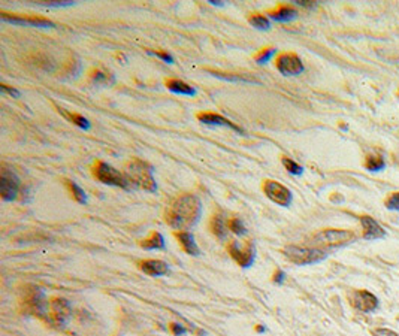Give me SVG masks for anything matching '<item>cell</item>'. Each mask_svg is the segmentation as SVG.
Segmentation results:
<instances>
[{"instance_id":"6da1fadb","label":"cell","mask_w":399,"mask_h":336,"mask_svg":"<svg viewBox=\"0 0 399 336\" xmlns=\"http://www.w3.org/2000/svg\"><path fill=\"white\" fill-rule=\"evenodd\" d=\"M202 203L194 194H181L175 197L165 209V221L176 232L187 230L199 221Z\"/></svg>"},{"instance_id":"7a4b0ae2","label":"cell","mask_w":399,"mask_h":336,"mask_svg":"<svg viewBox=\"0 0 399 336\" xmlns=\"http://www.w3.org/2000/svg\"><path fill=\"white\" fill-rule=\"evenodd\" d=\"M124 176L129 182V185H133L136 188L154 193L157 190V184L153 175V169L148 163H145L141 159L130 160L124 168Z\"/></svg>"},{"instance_id":"3957f363","label":"cell","mask_w":399,"mask_h":336,"mask_svg":"<svg viewBox=\"0 0 399 336\" xmlns=\"http://www.w3.org/2000/svg\"><path fill=\"white\" fill-rule=\"evenodd\" d=\"M23 309L27 314H32L38 318L50 320V303L44 294V291L39 287H29L26 290V294L23 297Z\"/></svg>"},{"instance_id":"277c9868","label":"cell","mask_w":399,"mask_h":336,"mask_svg":"<svg viewBox=\"0 0 399 336\" xmlns=\"http://www.w3.org/2000/svg\"><path fill=\"white\" fill-rule=\"evenodd\" d=\"M283 254L294 265H314L326 259L328 253L322 248H308V247H297L288 245L283 250Z\"/></svg>"},{"instance_id":"5b68a950","label":"cell","mask_w":399,"mask_h":336,"mask_svg":"<svg viewBox=\"0 0 399 336\" xmlns=\"http://www.w3.org/2000/svg\"><path fill=\"white\" fill-rule=\"evenodd\" d=\"M354 233L350 230H340V229H328L320 233H317L313 239L316 245L334 248V247H342L354 241Z\"/></svg>"},{"instance_id":"8992f818","label":"cell","mask_w":399,"mask_h":336,"mask_svg":"<svg viewBox=\"0 0 399 336\" xmlns=\"http://www.w3.org/2000/svg\"><path fill=\"white\" fill-rule=\"evenodd\" d=\"M93 175L104 184L121 187V188H129V182L124 176V173L117 172L113 166H110L105 162H97L93 168Z\"/></svg>"},{"instance_id":"52a82bcc","label":"cell","mask_w":399,"mask_h":336,"mask_svg":"<svg viewBox=\"0 0 399 336\" xmlns=\"http://www.w3.org/2000/svg\"><path fill=\"white\" fill-rule=\"evenodd\" d=\"M20 190V179L18 176L6 166L0 169V196L2 200L11 202L17 197Z\"/></svg>"},{"instance_id":"ba28073f","label":"cell","mask_w":399,"mask_h":336,"mask_svg":"<svg viewBox=\"0 0 399 336\" xmlns=\"http://www.w3.org/2000/svg\"><path fill=\"white\" fill-rule=\"evenodd\" d=\"M263 191L266 194V197L269 200H272L274 203L280 205V206H288L291 203V193L290 190L284 187L283 184L272 181V179H266L263 182Z\"/></svg>"},{"instance_id":"9c48e42d","label":"cell","mask_w":399,"mask_h":336,"mask_svg":"<svg viewBox=\"0 0 399 336\" xmlns=\"http://www.w3.org/2000/svg\"><path fill=\"white\" fill-rule=\"evenodd\" d=\"M229 254L232 259L242 268H250L254 262L256 253H254V245L251 241H248L242 248L238 245V242H230L229 245Z\"/></svg>"},{"instance_id":"30bf717a","label":"cell","mask_w":399,"mask_h":336,"mask_svg":"<svg viewBox=\"0 0 399 336\" xmlns=\"http://www.w3.org/2000/svg\"><path fill=\"white\" fill-rule=\"evenodd\" d=\"M72 315V308L69 300L64 297H54L50 300V320L58 326H64Z\"/></svg>"},{"instance_id":"8fae6325","label":"cell","mask_w":399,"mask_h":336,"mask_svg":"<svg viewBox=\"0 0 399 336\" xmlns=\"http://www.w3.org/2000/svg\"><path fill=\"white\" fill-rule=\"evenodd\" d=\"M351 303L356 309L362 312H374L378 308V299L366 290L354 291L351 297Z\"/></svg>"},{"instance_id":"7c38bea8","label":"cell","mask_w":399,"mask_h":336,"mask_svg":"<svg viewBox=\"0 0 399 336\" xmlns=\"http://www.w3.org/2000/svg\"><path fill=\"white\" fill-rule=\"evenodd\" d=\"M275 64H277V69L283 75H299L304 70V64H302L301 58L296 54H291V53L281 54L277 58Z\"/></svg>"},{"instance_id":"4fadbf2b","label":"cell","mask_w":399,"mask_h":336,"mask_svg":"<svg viewBox=\"0 0 399 336\" xmlns=\"http://www.w3.org/2000/svg\"><path fill=\"white\" fill-rule=\"evenodd\" d=\"M2 21L18 24V26H30V27H51L53 21L42 17H20V15H8L2 14Z\"/></svg>"},{"instance_id":"5bb4252c","label":"cell","mask_w":399,"mask_h":336,"mask_svg":"<svg viewBox=\"0 0 399 336\" xmlns=\"http://www.w3.org/2000/svg\"><path fill=\"white\" fill-rule=\"evenodd\" d=\"M197 120L201 123H205V124H211V126H225V127H230L232 130L235 132H239L242 133V129L239 126H236L235 123H232L230 120L219 115V114H213V112H201L197 114Z\"/></svg>"},{"instance_id":"9a60e30c","label":"cell","mask_w":399,"mask_h":336,"mask_svg":"<svg viewBox=\"0 0 399 336\" xmlns=\"http://www.w3.org/2000/svg\"><path fill=\"white\" fill-rule=\"evenodd\" d=\"M360 223L363 227V238L365 239H380L386 236V232L381 229V226L377 223L369 215H362Z\"/></svg>"},{"instance_id":"2e32d148","label":"cell","mask_w":399,"mask_h":336,"mask_svg":"<svg viewBox=\"0 0 399 336\" xmlns=\"http://www.w3.org/2000/svg\"><path fill=\"white\" fill-rule=\"evenodd\" d=\"M139 269L150 277H162L169 272V268L162 260H142L139 262Z\"/></svg>"},{"instance_id":"e0dca14e","label":"cell","mask_w":399,"mask_h":336,"mask_svg":"<svg viewBox=\"0 0 399 336\" xmlns=\"http://www.w3.org/2000/svg\"><path fill=\"white\" fill-rule=\"evenodd\" d=\"M175 238L178 239V244L181 245V248L191 256H199V247L194 242V238L190 232L182 230V232H175Z\"/></svg>"},{"instance_id":"ac0fdd59","label":"cell","mask_w":399,"mask_h":336,"mask_svg":"<svg viewBox=\"0 0 399 336\" xmlns=\"http://www.w3.org/2000/svg\"><path fill=\"white\" fill-rule=\"evenodd\" d=\"M210 229H211L213 235H216L219 239L225 241L228 238V223L225 221L222 214L213 215V218L210 221Z\"/></svg>"},{"instance_id":"d6986e66","label":"cell","mask_w":399,"mask_h":336,"mask_svg":"<svg viewBox=\"0 0 399 336\" xmlns=\"http://www.w3.org/2000/svg\"><path fill=\"white\" fill-rule=\"evenodd\" d=\"M296 17H297V11L293 6H288V5H281V6H278V9L269 12V18H272L275 21H281V23L290 21V20H293Z\"/></svg>"},{"instance_id":"ffe728a7","label":"cell","mask_w":399,"mask_h":336,"mask_svg":"<svg viewBox=\"0 0 399 336\" xmlns=\"http://www.w3.org/2000/svg\"><path fill=\"white\" fill-rule=\"evenodd\" d=\"M166 87L171 90L172 93H176V94H185V96H194L196 94V90L181 79H168Z\"/></svg>"},{"instance_id":"44dd1931","label":"cell","mask_w":399,"mask_h":336,"mask_svg":"<svg viewBox=\"0 0 399 336\" xmlns=\"http://www.w3.org/2000/svg\"><path fill=\"white\" fill-rule=\"evenodd\" d=\"M139 245L145 250H162L165 248V238L159 232H154L150 235V238L144 239Z\"/></svg>"},{"instance_id":"7402d4cb","label":"cell","mask_w":399,"mask_h":336,"mask_svg":"<svg viewBox=\"0 0 399 336\" xmlns=\"http://www.w3.org/2000/svg\"><path fill=\"white\" fill-rule=\"evenodd\" d=\"M386 166V162L381 156H377V154H369L366 156V160H365V168L368 170H381V169Z\"/></svg>"},{"instance_id":"603a6c76","label":"cell","mask_w":399,"mask_h":336,"mask_svg":"<svg viewBox=\"0 0 399 336\" xmlns=\"http://www.w3.org/2000/svg\"><path fill=\"white\" fill-rule=\"evenodd\" d=\"M67 184V187H69V190H70V193H72V196H73V199L78 202V203H87V196H85V191L78 185V184H75L73 181H67L66 182Z\"/></svg>"},{"instance_id":"cb8c5ba5","label":"cell","mask_w":399,"mask_h":336,"mask_svg":"<svg viewBox=\"0 0 399 336\" xmlns=\"http://www.w3.org/2000/svg\"><path fill=\"white\" fill-rule=\"evenodd\" d=\"M58 111L61 112L69 121H72L73 124H76L78 127H81V129H84V130H88V129H90V123H88V120H87L85 117H82V115H79V114H69V112L61 111V109H58Z\"/></svg>"},{"instance_id":"d4e9b609","label":"cell","mask_w":399,"mask_h":336,"mask_svg":"<svg viewBox=\"0 0 399 336\" xmlns=\"http://www.w3.org/2000/svg\"><path fill=\"white\" fill-rule=\"evenodd\" d=\"M90 78L94 84H110V82H114V78L108 73V72H104L101 69H96V70H91L90 73Z\"/></svg>"},{"instance_id":"484cf974","label":"cell","mask_w":399,"mask_h":336,"mask_svg":"<svg viewBox=\"0 0 399 336\" xmlns=\"http://www.w3.org/2000/svg\"><path fill=\"white\" fill-rule=\"evenodd\" d=\"M248 21H250L256 29H260V30H268V29L271 27L269 20H268L266 17H263V15H259V14L248 17Z\"/></svg>"},{"instance_id":"4316f807","label":"cell","mask_w":399,"mask_h":336,"mask_svg":"<svg viewBox=\"0 0 399 336\" xmlns=\"http://www.w3.org/2000/svg\"><path fill=\"white\" fill-rule=\"evenodd\" d=\"M228 229H230L233 233L236 235H244L247 232L245 226L242 224V221L239 218H229L228 220Z\"/></svg>"},{"instance_id":"83f0119b","label":"cell","mask_w":399,"mask_h":336,"mask_svg":"<svg viewBox=\"0 0 399 336\" xmlns=\"http://www.w3.org/2000/svg\"><path fill=\"white\" fill-rule=\"evenodd\" d=\"M283 165L284 168L291 173V175H301L302 173V166H299L296 162H293L291 159H287V157H283Z\"/></svg>"},{"instance_id":"f1b7e54d","label":"cell","mask_w":399,"mask_h":336,"mask_svg":"<svg viewBox=\"0 0 399 336\" xmlns=\"http://www.w3.org/2000/svg\"><path fill=\"white\" fill-rule=\"evenodd\" d=\"M386 208L390 211H399V193H392L386 200Z\"/></svg>"},{"instance_id":"f546056e","label":"cell","mask_w":399,"mask_h":336,"mask_svg":"<svg viewBox=\"0 0 399 336\" xmlns=\"http://www.w3.org/2000/svg\"><path fill=\"white\" fill-rule=\"evenodd\" d=\"M274 53H275V48H265L256 56V61L257 63H265V61H268L271 57L274 56Z\"/></svg>"},{"instance_id":"4dcf8cb0","label":"cell","mask_w":399,"mask_h":336,"mask_svg":"<svg viewBox=\"0 0 399 336\" xmlns=\"http://www.w3.org/2000/svg\"><path fill=\"white\" fill-rule=\"evenodd\" d=\"M371 333L374 336H398L396 332H393V330H390V329H384V327L374 329V330H371Z\"/></svg>"},{"instance_id":"1f68e13d","label":"cell","mask_w":399,"mask_h":336,"mask_svg":"<svg viewBox=\"0 0 399 336\" xmlns=\"http://www.w3.org/2000/svg\"><path fill=\"white\" fill-rule=\"evenodd\" d=\"M213 75L222 78V79H229V81H251V79H247V78H242L239 75L236 76H232V75H222V72H213Z\"/></svg>"},{"instance_id":"d6a6232c","label":"cell","mask_w":399,"mask_h":336,"mask_svg":"<svg viewBox=\"0 0 399 336\" xmlns=\"http://www.w3.org/2000/svg\"><path fill=\"white\" fill-rule=\"evenodd\" d=\"M171 332L175 336H179V335H184V333H185L187 330H185V327H182L181 324H178V323H172V324H171Z\"/></svg>"},{"instance_id":"836d02e7","label":"cell","mask_w":399,"mask_h":336,"mask_svg":"<svg viewBox=\"0 0 399 336\" xmlns=\"http://www.w3.org/2000/svg\"><path fill=\"white\" fill-rule=\"evenodd\" d=\"M284 278H285V274L281 271V269L275 271V274H274V282H275V284H283Z\"/></svg>"},{"instance_id":"e575fe53","label":"cell","mask_w":399,"mask_h":336,"mask_svg":"<svg viewBox=\"0 0 399 336\" xmlns=\"http://www.w3.org/2000/svg\"><path fill=\"white\" fill-rule=\"evenodd\" d=\"M2 90H3L5 93H9V94L15 96V97H20V91H18V90H15V88H9V87L5 85V84H2Z\"/></svg>"},{"instance_id":"d590c367","label":"cell","mask_w":399,"mask_h":336,"mask_svg":"<svg viewBox=\"0 0 399 336\" xmlns=\"http://www.w3.org/2000/svg\"><path fill=\"white\" fill-rule=\"evenodd\" d=\"M154 56L160 57V58H163L165 61H168V63H172L173 61V58H172V56H169L168 53H162V51H156V53H153Z\"/></svg>"},{"instance_id":"8d00e7d4","label":"cell","mask_w":399,"mask_h":336,"mask_svg":"<svg viewBox=\"0 0 399 336\" xmlns=\"http://www.w3.org/2000/svg\"><path fill=\"white\" fill-rule=\"evenodd\" d=\"M297 5H301V6H305V8H313L314 6V3H310V2H296Z\"/></svg>"},{"instance_id":"74e56055","label":"cell","mask_w":399,"mask_h":336,"mask_svg":"<svg viewBox=\"0 0 399 336\" xmlns=\"http://www.w3.org/2000/svg\"><path fill=\"white\" fill-rule=\"evenodd\" d=\"M256 330H257V332H263L265 329H263L262 326H257V327H256Z\"/></svg>"},{"instance_id":"f35d334b","label":"cell","mask_w":399,"mask_h":336,"mask_svg":"<svg viewBox=\"0 0 399 336\" xmlns=\"http://www.w3.org/2000/svg\"><path fill=\"white\" fill-rule=\"evenodd\" d=\"M398 97H399V93H398Z\"/></svg>"}]
</instances>
